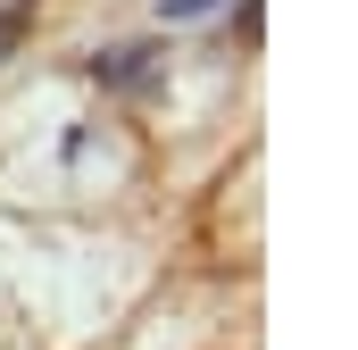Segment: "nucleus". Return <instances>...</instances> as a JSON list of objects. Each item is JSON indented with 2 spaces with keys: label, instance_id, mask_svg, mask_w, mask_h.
<instances>
[{
  "label": "nucleus",
  "instance_id": "nucleus-3",
  "mask_svg": "<svg viewBox=\"0 0 358 350\" xmlns=\"http://www.w3.org/2000/svg\"><path fill=\"white\" fill-rule=\"evenodd\" d=\"M200 8H217V0H167V17H200Z\"/></svg>",
  "mask_w": 358,
  "mask_h": 350
},
{
  "label": "nucleus",
  "instance_id": "nucleus-1",
  "mask_svg": "<svg viewBox=\"0 0 358 350\" xmlns=\"http://www.w3.org/2000/svg\"><path fill=\"white\" fill-rule=\"evenodd\" d=\"M92 76H100V84H117V92H142L150 76H159V50H142V42H134V50H108Z\"/></svg>",
  "mask_w": 358,
  "mask_h": 350
},
{
  "label": "nucleus",
  "instance_id": "nucleus-2",
  "mask_svg": "<svg viewBox=\"0 0 358 350\" xmlns=\"http://www.w3.org/2000/svg\"><path fill=\"white\" fill-rule=\"evenodd\" d=\"M34 17V0H0V42H17V25Z\"/></svg>",
  "mask_w": 358,
  "mask_h": 350
}]
</instances>
